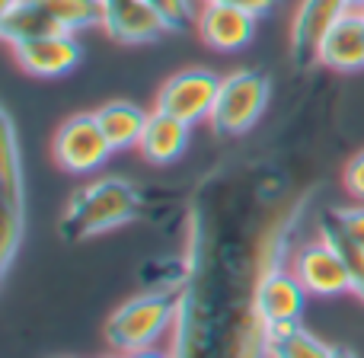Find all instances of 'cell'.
Wrapping results in <instances>:
<instances>
[{"instance_id": "obj_16", "label": "cell", "mask_w": 364, "mask_h": 358, "mask_svg": "<svg viewBox=\"0 0 364 358\" xmlns=\"http://www.w3.org/2000/svg\"><path fill=\"white\" fill-rule=\"evenodd\" d=\"M320 237L352 263L355 275L364 269V201L355 208H333L320 218Z\"/></svg>"}, {"instance_id": "obj_12", "label": "cell", "mask_w": 364, "mask_h": 358, "mask_svg": "<svg viewBox=\"0 0 364 358\" xmlns=\"http://www.w3.org/2000/svg\"><path fill=\"white\" fill-rule=\"evenodd\" d=\"M100 4L102 29L122 45H147L170 32L147 0H100Z\"/></svg>"}, {"instance_id": "obj_4", "label": "cell", "mask_w": 364, "mask_h": 358, "mask_svg": "<svg viewBox=\"0 0 364 358\" xmlns=\"http://www.w3.org/2000/svg\"><path fill=\"white\" fill-rule=\"evenodd\" d=\"M0 182H4V237H0V272H10L26 233V173L13 115L4 109V144H0Z\"/></svg>"}, {"instance_id": "obj_21", "label": "cell", "mask_w": 364, "mask_h": 358, "mask_svg": "<svg viewBox=\"0 0 364 358\" xmlns=\"http://www.w3.org/2000/svg\"><path fill=\"white\" fill-rule=\"evenodd\" d=\"M147 4L157 10V16L164 19L170 32L182 29L188 19L198 16V10H195V4H198V0H147Z\"/></svg>"}, {"instance_id": "obj_20", "label": "cell", "mask_w": 364, "mask_h": 358, "mask_svg": "<svg viewBox=\"0 0 364 358\" xmlns=\"http://www.w3.org/2000/svg\"><path fill=\"white\" fill-rule=\"evenodd\" d=\"M32 4L42 6V10L61 26V32H70V36L102 26L100 0H32Z\"/></svg>"}, {"instance_id": "obj_13", "label": "cell", "mask_w": 364, "mask_h": 358, "mask_svg": "<svg viewBox=\"0 0 364 358\" xmlns=\"http://www.w3.org/2000/svg\"><path fill=\"white\" fill-rule=\"evenodd\" d=\"M316 61L336 74H358L364 70V23L358 6L348 10L333 29L323 36L316 48Z\"/></svg>"}, {"instance_id": "obj_5", "label": "cell", "mask_w": 364, "mask_h": 358, "mask_svg": "<svg viewBox=\"0 0 364 358\" xmlns=\"http://www.w3.org/2000/svg\"><path fill=\"white\" fill-rule=\"evenodd\" d=\"M112 144H109L106 132H102L96 112H80L61 122L51 141V157L70 177H90V173L102 170L109 157H112Z\"/></svg>"}, {"instance_id": "obj_30", "label": "cell", "mask_w": 364, "mask_h": 358, "mask_svg": "<svg viewBox=\"0 0 364 358\" xmlns=\"http://www.w3.org/2000/svg\"><path fill=\"white\" fill-rule=\"evenodd\" d=\"M361 4H364V0H355V6H361Z\"/></svg>"}, {"instance_id": "obj_11", "label": "cell", "mask_w": 364, "mask_h": 358, "mask_svg": "<svg viewBox=\"0 0 364 358\" xmlns=\"http://www.w3.org/2000/svg\"><path fill=\"white\" fill-rule=\"evenodd\" d=\"M256 23L250 10H240L230 4H201L198 16H195V29L198 38L214 51H243L246 45L256 38Z\"/></svg>"}, {"instance_id": "obj_8", "label": "cell", "mask_w": 364, "mask_h": 358, "mask_svg": "<svg viewBox=\"0 0 364 358\" xmlns=\"http://www.w3.org/2000/svg\"><path fill=\"white\" fill-rule=\"evenodd\" d=\"M218 90H220V77L214 70L205 68H188L173 74L164 87L157 90V102L154 109L166 115L188 122V125H201L211 119V109L218 102Z\"/></svg>"}, {"instance_id": "obj_19", "label": "cell", "mask_w": 364, "mask_h": 358, "mask_svg": "<svg viewBox=\"0 0 364 358\" xmlns=\"http://www.w3.org/2000/svg\"><path fill=\"white\" fill-rule=\"evenodd\" d=\"M269 330V358H333V346L301 323H282Z\"/></svg>"}, {"instance_id": "obj_23", "label": "cell", "mask_w": 364, "mask_h": 358, "mask_svg": "<svg viewBox=\"0 0 364 358\" xmlns=\"http://www.w3.org/2000/svg\"><path fill=\"white\" fill-rule=\"evenodd\" d=\"M198 4H230V6H240V10H250L252 16L262 19L275 10L278 0H198Z\"/></svg>"}, {"instance_id": "obj_9", "label": "cell", "mask_w": 364, "mask_h": 358, "mask_svg": "<svg viewBox=\"0 0 364 358\" xmlns=\"http://www.w3.org/2000/svg\"><path fill=\"white\" fill-rule=\"evenodd\" d=\"M10 48H13V58H16L19 68L29 77H38V80L68 77L83 58L80 42H77V36H70V32L26 38V42H16V45H10Z\"/></svg>"}, {"instance_id": "obj_7", "label": "cell", "mask_w": 364, "mask_h": 358, "mask_svg": "<svg viewBox=\"0 0 364 358\" xmlns=\"http://www.w3.org/2000/svg\"><path fill=\"white\" fill-rule=\"evenodd\" d=\"M307 298V288L291 272V265H272L265 272H256L250 304L265 327H282V323H301Z\"/></svg>"}, {"instance_id": "obj_18", "label": "cell", "mask_w": 364, "mask_h": 358, "mask_svg": "<svg viewBox=\"0 0 364 358\" xmlns=\"http://www.w3.org/2000/svg\"><path fill=\"white\" fill-rule=\"evenodd\" d=\"M58 32H61V26L32 0H16V4L4 6V13H0V36H4L6 45L38 36H58Z\"/></svg>"}, {"instance_id": "obj_3", "label": "cell", "mask_w": 364, "mask_h": 358, "mask_svg": "<svg viewBox=\"0 0 364 358\" xmlns=\"http://www.w3.org/2000/svg\"><path fill=\"white\" fill-rule=\"evenodd\" d=\"M272 96V83L262 70L240 68L233 74L220 77L218 102L211 109V132L218 135H246L259 119Z\"/></svg>"}, {"instance_id": "obj_26", "label": "cell", "mask_w": 364, "mask_h": 358, "mask_svg": "<svg viewBox=\"0 0 364 358\" xmlns=\"http://www.w3.org/2000/svg\"><path fill=\"white\" fill-rule=\"evenodd\" d=\"M333 358H358L352 349H333Z\"/></svg>"}, {"instance_id": "obj_6", "label": "cell", "mask_w": 364, "mask_h": 358, "mask_svg": "<svg viewBox=\"0 0 364 358\" xmlns=\"http://www.w3.org/2000/svg\"><path fill=\"white\" fill-rule=\"evenodd\" d=\"M291 272L301 278L310 298H339L355 291V269L333 243L314 240L291 253Z\"/></svg>"}, {"instance_id": "obj_27", "label": "cell", "mask_w": 364, "mask_h": 358, "mask_svg": "<svg viewBox=\"0 0 364 358\" xmlns=\"http://www.w3.org/2000/svg\"><path fill=\"white\" fill-rule=\"evenodd\" d=\"M358 13H361V23H364V4H361V6H358Z\"/></svg>"}, {"instance_id": "obj_25", "label": "cell", "mask_w": 364, "mask_h": 358, "mask_svg": "<svg viewBox=\"0 0 364 358\" xmlns=\"http://www.w3.org/2000/svg\"><path fill=\"white\" fill-rule=\"evenodd\" d=\"M352 295H358V301L364 304V269L355 275V291H352Z\"/></svg>"}, {"instance_id": "obj_17", "label": "cell", "mask_w": 364, "mask_h": 358, "mask_svg": "<svg viewBox=\"0 0 364 358\" xmlns=\"http://www.w3.org/2000/svg\"><path fill=\"white\" fill-rule=\"evenodd\" d=\"M96 119H100L112 151H132V147L141 144V135H144L151 112L141 109L138 102L115 100V102H106L102 109H96Z\"/></svg>"}, {"instance_id": "obj_10", "label": "cell", "mask_w": 364, "mask_h": 358, "mask_svg": "<svg viewBox=\"0 0 364 358\" xmlns=\"http://www.w3.org/2000/svg\"><path fill=\"white\" fill-rule=\"evenodd\" d=\"M348 10H355V0H301L291 19V55L297 64L316 61V48H320L323 36L346 16Z\"/></svg>"}, {"instance_id": "obj_22", "label": "cell", "mask_w": 364, "mask_h": 358, "mask_svg": "<svg viewBox=\"0 0 364 358\" xmlns=\"http://www.w3.org/2000/svg\"><path fill=\"white\" fill-rule=\"evenodd\" d=\"M342 182H346V192L352 195L355 201H364V151H358L352 160H348Z\"/></svg>"}, {"instance_id": "obj_15", "label": "cell", "mask_w": 364, "mask_h": 358, "mask_svg": "<svg viewBox=\"0 0 364 358\" xmlns=\"http://www.w3.org/2000/svg\"><path fill=\"white\" fill-rule=\"evenodd\" d=\"M188 138H192V125H188V122L154 109L151 119H147L144 135H141L138 154L147 160V164L166 167V164H173V160H179L182 154H186Z\"/></svg>"}, {"instance_id": "obj_2", "label": "cell", "mask_w": 364, "mask_h": 358, "mask_svg": "<svg viewBox=\"0 0 364 358\" xmlns=\"http://www.w3.org/2000/svg\"><path fill=\"white\" fill-rule=\"evenodd\" d=\"M179 314V295L173 288L144 291V295L125 301L112 317L106 320V342L119 355L138 352V349L157 346L164 339L166 330L176 327Z\"/></svg>"}, {"instance_id": "obj_14", "label": "cell", "mask_w": 364, "mask_h": 358, "mask_svg": "<svg viewBox=\"0 0 364 358\" xmlns=\"http://www.w3.org/2000/svg\"><path fill=\"white\" fill-rule=\"evenodd\" d=\"M214 358H269V330L250 301L230 310Z\"/></svg>"}, {"instance_id": "obj_29", "label": "cell", "mask_w": 364, "mask_h": 358, "mask_svg": "<svg viewBox=\"0 0 364 358\" xmlns=\"http://www.w3.org/2000/svg\"><path fill=\"white\" fill-rule=\"evenodd\" d=\"M106 358H125V355H106Z\"/></svg>"}, {"instance_id": "obj_1", "label": "cell", "mask_w": 364, "mask_h": 358, "mask_svg": "<svg viewBox=\"0 0 364 358\" xmlns=\"http://www.w3.org/2000/svg\"><path fill=\"white\" fill-rule=\"evenodd\" d=\"M141 208H144V199H141L134 182L122 177L93 179L68 199V208L58 221V231L68 243H80V240L100 237V233H109L134 221Z\"/></svg>"}, {"instance_id": "obj_24", "label": "cell", "mask_w": 364, "mask_h": 358, "mask_svg": "<svg viewBox=\"0 0 364 358\" xmlns=\"http://www.w3.org/2000/svg\"><path fill=\"white\" fill-rule=\"evenodd\" d=\"M125 358H173L170 352H160L157 346H151V349H138V352H128Z\"/></svg>"}, {"instance_id": "obj_28", "label": "cell", "mask_w": 364, "mask_h": 358, "mask_svg": "<svg viewBox=\"0 0 364 358\" xmlns=\"http://www.w3.org/2000/svg\"><path fill=\"white\" fill-rule=\"evenodd\" d=\"M10 4H16V0H4V6H10Z\"/></svg>"}]
</instances>
